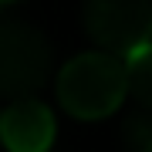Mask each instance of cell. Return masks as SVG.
Wrapping results in <instances>:
<instances>
[{"instance_id":"obj_5","label":"cell","mask_w":152,"mask_h":152,"mask_svg":"<svg viewBox=\"0 0 152 152\" xmlns=\"http://www.w3.org/2000/svg\"><path fill=\"white\" fill-rule=\"evenodd\" d=\"M125 68V91L139 102L142 112H149L152 105V58H149V44L139 51H132L129 58H122Z\"/></svg>"},{"instance_id":"obj_2","label":"cell","mask_w":152,"mask_h":152,"mask_svg":"<svg viewBox=\"0 0 152 152\" xmlns=\"http://www.w3.org/2000/svg\"><path fill=\"white\" fill-rule=\"evenodd\" d=\"M54 75V48L48 34L27 20L0 17V98H37Z\"/></svg>"},{"instance_id":"obj_4","label":"cell","mask_w":152,"mask_h":152,"mask_svg":"<svg viewBox=\"0 0 152 152\" xmlns=\"http://www.w3.org/2000/svg\"><path fill=\"white\" fill-rule=\"evenodd\" d=\"M54 135V112L41 98H20L0 112V142L7 152H51Z\"/></svg>"},{"instance_id":"obj_3","label":"cell","mask_w":152,"mask_h":152,"mask_svg":"<svg viewBox=\"0 0 152 152\" xmlns=\"http://www.w3.org/2000/svg\"><path fill=\"white\" fill-rule=\"evenodd\" d=\"M81 24L95 51L129 58L152 37V0H81Z\"/></svg>"},{"instance_id":"obj_7","label":"cell","mask_w":152,"mask_h":152,"mask_svg":"<svg viewBox=\"0 0 152 152\" xmlns=\"http://www.w3.org/2000/svg\"><path fill=\"white\" fill-rule=\"evenodd\" d=\"M10 4H17V0H0V10H4V7H10Z\"/></svg>"},{"instance_id":"obj_1","label":"cell","mask_w":152,"mask_h":152,"mask_svg":"<svg viewBox=\"0 0 152 152\" xmlns=\"http://www.w3.org/2000/svg\"><path fill=\"white\" fill-rule=\"evenodd\" d=\"M125 68L122 58L105 51H85L58 71V102L68 115L81 122L108 118L125 102Z\"/></svg>"},{"instance_id":"obj_6","label":"cell","mask_w":152,"mask_h":152,"mask_svg":"<svg viewBox=\"0 0 152 152\" xmlns=\"http://www.w3.org/2000/svg\"><path fill=\"white\" fill-rule=\"evenodd\" d=\"M122 142L125 152H152V118L149 112H132L122 125Z\"/></svg>"}]
</instances>
